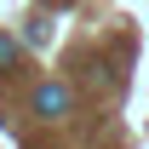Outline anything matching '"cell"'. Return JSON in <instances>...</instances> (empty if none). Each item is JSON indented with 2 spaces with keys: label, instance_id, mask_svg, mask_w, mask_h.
<instances>
[{
  "label": "cell",
  "instance_id": "6da1fadb",
  "mask_svg": "<svg viewBox=\"0 0 149 149\" xmlns=\"http://www.w3.org/2000/svg\"><path fill=\"white\" fill-rule=\"evenodd\" d=\"M35 109L40 115H63V109H69V92H63V86H40V92H35Z\"/></svg>",
  "mask_w": 149,
  "mask_h": 149
},
{
  "label": "cell",
  "instance_id": "7a4b0ae2",
  "mask_svg": "<svg viewBox=\"0 0 149 149\" xmlns=\"http://www.w3.org/2000/svg\"><path fill=\"white\" fill-rule=\"evenodd\" d=\"M12 63H17V40L0 35V69H12Z\"/></svg>",
  "mask_w": 149,
  "mask_h": 149
}]
</instances>
